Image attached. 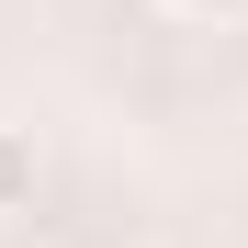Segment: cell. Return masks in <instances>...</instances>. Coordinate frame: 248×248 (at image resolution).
Segmentation results:
<instances>
[{"label":"cell","instance_id":"1","mask_svg":"<svg viewBox=\"0 0 248 248\" xmlns=\"http://www.w3.org/2000/svg\"><path fill=\"white\" fill-rule=\"evenodd\" d=\"M34 181H46L34 124H0V215H34Z\"/></svg>","mask_w":248,"mask_h":248},{"label":"cell","instance_id":"2","mask_svg":"<svg viewBox=\"0 0 248 248\" xmlns=\"http://www.w3.org/2000/svg\"><path fill=\"white\" fill-rule=\"evenodd\" d=\"M158 12H170V23H237L248 0H158Z\"/></svg>","mask_w":248,"mask_h":248}]
</instances>
